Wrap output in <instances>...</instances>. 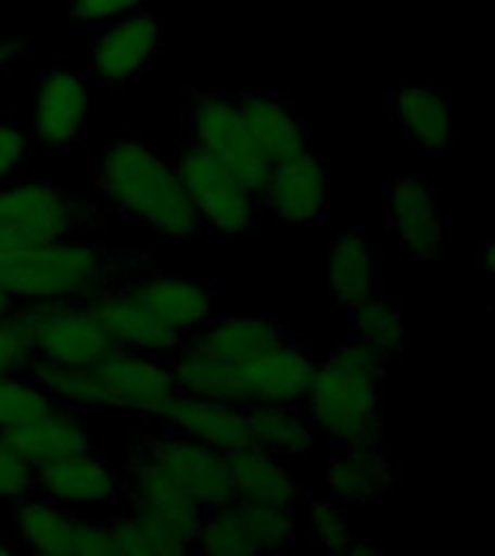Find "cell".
Returning <instances> with one entry per match:
<instances>
[{
	"instance_id": "cell-30",
	"label": "cell",
	"mask_w": 495,
	"mask_h": 556,
	"mask_svg": "<svg viewBox=\"0 0 495 556\" xmlns=\"http://www.w3.org/2000/svg\"><path fill=\"white\" fill-rule=\"evenodd\" d=\"M345 313L351 321V337L371 345L389 363L399 356L403 351V311L391 295L377 293Z\"/></svg>"
},
{
	"instance_id": "cell-15",
	"label": "cell",
	"mask_w": 495,
	"mask_h": 556,
	"mask_svg": "<svg viewBox=\"0 0 495 556\" xmlns=\"http://www.w3.org/2000/svg\"><path fill=\"white\" fill-rule=\"evenodd\" d=\"M90 87L67 67L43 73L33 96V137L47 148L76 146L87 128Z\"/></svg>"
},
{
	"instance_id": "cell-43",
	"label": "cell",
	"mask_w": 495,
	"mask_h": 556,
	"mask_svg": "<svg viewBox=\"0 0 495 556\" xmlns=\"http://www.w3.org/2000/svg\"><path fill=\"white\" fill-rule=\"evenodd\" d=\"M0 556H26L24 551H17L7 536H0Z\"/></svg>"
},
{
	"instance_id": "cell-28",
	"label": "cell",
	"mask_w": 495,
	"mask_h": 556,
	"mask_svg": "<svg viewBox=\"0 0 495 556\" xmlns=\"http://www.w3.org/2000/svg\"><path fill=\"white\" fill-rule=\"evenodd\" d=\"M246 417H250L252 446L272 452L278 458H304L319 443V432L302 406L246 408Z\"/></svg>"
},
{
	"instance_id": "cell-39",
	"label": "cell",
	"mask_w": 495,
	"mask_h": 556,
	"mask_svg": "<svg viewBox=\"0 0 495 556\" xmlns=\"http://www.w3.org/2000/svg\"><path fill=\"white\" fill-rule=\"evenodd\" d=\"M35 356L9 319H0V374H29Z\"/></svg>"
},
{
	"instance_id": "cell-17",
	"label": "cell",
	"mask_w": 495,
	"mask_h": 556,
	"mask_svg": "<svg viewBox=\"0 0 495 556\" xmlns=\"http://www.w3.org/2000/svg\"><path fill=\"white\" fill-rule=\"evenodd\" d=\"M35 490L76 510V507L113 504L125 493V481L119 469L90 446L69 458L52 460L47 467L35 469Z\"/></svg>"
},
{
	"instance_id": "cell-18",
	"label": "cell",
	"mask_w": 495,
	"mask_h": 556,
	"mask_svg": "<svg viewBox=\"0 0 495 556\" xmlns=\"http://www.w3.org/2000/svg\"><path fill=\"white\" fill-rule=\"evenodd\" d=\"M93 311L102 321L104 333L113 342V348L137 351V354L151 356H172L180 345H186L174 330L156 321V316L145 307L134 290V281L125 287H116L111 293L93 299Z\"/></svg>"
},
{
	"instance_id": "cell-5",
	"label": "cell",
	"mask_w": 495,
	"mask_h": 556,
	"mask_svg": "<svg viewBox=\"0 0 495 556\" xmlns=\"http://www.w3.org/2000/svg\"><path fill=\"white\" fill-rule=\"evenodd\" d=\"M29 377L41 382L59 403L76 408H122L154 420L174 394L168 363L160 356L113 348L87 365L35 363Z\"/></svg>"
},
{
	"instance_id": "cell-10",
	"label": "cell",
	"mask_w": 495,
	"mask_h": 556,
	"mask_svg": "<svg viewBox=\"0 0 495 556\" xmlns=\"http://www.w3.org/2000/svg\"><path fill=\"white\" fill-rule=\"evenodd\" d=\"M122 481H125L122 495L128 498L134 516L191 542L200 525V516H203V507L189 493H182L180 486L168 478V472L154 458H148L139 443H134V450H130Z\"/></svg>"
},
{
	"instance_id": "cell-22",
	"label": "cell",
	"mask_w": 495,
	"mask_h": 556,
	"mask_svg": "<svg viewBox=\"0 0 495 556\" xmlns=\"http://www.w3.org/2000/svg\"><path fill=\"white\" fill-rule=\"evenodd\" d=\"M134 290L156 321L174 330L182 342H189L212 319V293L198 278L145 273L134 281Z\"/></svg>"
},
{
	"instance_id": "cell-23",
	"label": "cell",
	"mask_w": 495,
	"mask_h": 556,
	"mask_svg": "<svg viewBox=\"0 0 495 556\" xmlns=\"http://www.w3.org/2000/svg\"><path fill=\"white\" fill-rule=\"evenodd\" d=\"M328 287L330 299L345 311L382 293V258L365 235L342 232L330 241Z\"/></svg>"
},
{
	"instance_id": "cell-27",
	"label": "cell",
	"mask_w": 495,
	"mask_h": 556,
	"mask_svg": "<svg viewBox=\"0 0 495 556\" xmlns=\"http://www.w3.org/2000/svg\"><path fill=\"white\" fill-rule=\"evenodd\" d=\"M391 119L406 130L411 142L423 148H452L455 146V119L449 102L437 90L420 81H408L391 93Z\"/></svg>"
},
{
	"instance_id": "cell-34",
	"label": "cell",
	"mask_w": 495,
	"mask_h": 556,
	"mask_svg": "<svg viewBox=\"0 0 495 556\" xmlns=\"http://www.w3.org/2000/svg\"><path fill=\"white\" fill-rule=\"evenodd\" d=\"M35 493V467L0 434V504H17Z\"/></svg>"
},
{
	"instance_id": "cell-41",
	"label": "cell",
	"mask_w": 495,
	"mask_h": 556,
	"mask_svg": "<svg viewBox=\"0 0 495 556\" xmlns=\"http://www.w3.org/2000/svg\"><path fill=\"white\" fill-rule=\"evenodd\" d=\"M26 50V41H0V70L12 64V61Z\"/></svg>"
},
{
	"instance_id": "cell-8",
	"label": "cell",
	"mask_w": 495,
	"mask_h": 556,
	"mask_svg": "<svg viewBox=\"0 0 495 556\" xmlns=\"http://www.w3.org/2000/svg\"><path fill=\"white\" fill-rule=\"evenodd\" d=\"M174 172L180 177L182 191L198 212L200 224H208L224 235L250 232L258 212V198L232 168L189 142L174 160Z\"/></svg>"
},
{
	"instance_id": "cell-24",
	"label": "cell",
	"mask_w": 495,
	"mask_h": 556,
	"mask_svg": "<svg viewBox=\"0 0 495 556\" xmlns=\"http://www.w3.org/2000/svg\"><path fill=\"white\" fill-rule=\"evenodd\" d=\"M232 502L238 504H281L293 507L299 484L284 458L261 446H243L226 455Z\"/></svg>"
},
{
	"instance_id": "cell-12",
	"label": "cell",
	"mask_w": 495,
	"mask_h": 556,
	"mask_svg": "<svg viewBox=\"0 0 495 556\" xmlns=\"http://www.w3.org/2000/svg\"><path fill=\"white\" fill-rule=\"evenodd\" d=\"M163 33L148 9L107 21L87 52V70L102 85H125L156 59Z\"/></svg>"
},
{
	"instance_id": "cell-26",
	"label": "cell",
	"mask_w": 495,
	"mask_h": 556,
	"mask_svg": "<svg viewBox=\"0 0 495 556\" xmlns=\"http://www.w3.org/2000/svg\"><path fill=\"white\" fill-rule=\"evenodd\" d=\"M325 481H328L333 502L339 504H368L382 498L391 490V467L382 443L342 446L337 455H330Z\"/></svg>"
},
{
	"instance_id": "cell-42",
	"label": "cell",
	"mask_w": 495,
	"mask_h": 556,
	"mask_svg": "<svg viewBox=\"0 0 495 556\" xmlns=\"http://www.w3.org/2000/svg\"><path fill=\"white\" fill-rule=\"evenodd\" d=\"M478 264H481V269H484L486 276L495 269V247L490 241L481 243V250H478Z\"/></svg>"
},
{
	"instance_id": "cell-16",
	"label": "cell",
	"mask_w": 495,
	"mask_h": 556,
	"mask_svg": "<svg viewBox=\"0 0 495 556\" xmlns=\"http://www.w3.org/2000/svg\"><path fill=\"white\" fill-rule=\"evenodd\" d=\"M385 232L411 255L432 261L441 252V206L432 186L415 177H391L382 194Z\"/></svg>"
},
{
	"instance_id": "cell-36",
	"label": "cell",
	"mask_w": 495,
	"mask_h": 556,
	"mask_svg": "<svg viewBox=\"0 0 495 556\" xmlns=\"http://www.w3.org/2000/svg\"><path fill=\"white\" fill-rule=\"evenodd\" d=\"M148 0H69V15L78 24H107L137 9H145Z\"/></svg>"
},
{
	"instance_id": "cell-13",
	"label": "cell",
	"mask_w": 495,
	"mask_h": 556,
	"mask_svg": "<svg viewBox=\"0 0 495 556\" xmlns=\"http://www.w3.org/2000/svg\"><path fill=\"white\" fill-rule=\"evenodd\" d=\"M328 165L316 148L269 168L258 191V208H267L284 224H319L328 217Z\"/></svg>"
},
{
	"instance_id": "cell-6",
	"label": "cell",
	"mask_w": 495,
	"mask_h": 556,
	"mask_svg": "<svg viewBox=\"0 0 495 556\" xmlns=\"http://www.w3.org/2000/svg\"><path fill=\"white\" fill-rule=\"evenodd\" d=\"M102 224L99 206L67 186L41 180L0 186V255L76 238Z\"/></svg>"
},
{
	"instance_id": "cell-25",
	"label": "cell",
	"mask_w": 495,
	"mask_h": 556,
	"mask_svg": "<svg viewBox=\"0 0 495 556\" xmlns=\"http://www.w3.org/2000/svg\"><path fill=\"white\" fill-rule=\"evenodd\" d=\"M78 516L47 495H26L12 510V530L29 556H69Z\"/></svg>"
},
{
	"instance_id": "cell-19",
	"label": "cell",
	"mask_w": 495,
	"mask_h": 556,
	"mask_svg": "<svg viewBox=\"0 0 495 556\" xmlns=\"http://www.w3.org/2000/svg\"><path fill=\"white\" fill-rule=\"evenodd\" d=\"M0 434L35 469L47 467L52 460L69 458V455L93 446L90 443V426H87L85 408L67 406V403H55L43 415L33 417V420H26L21 426H12V429H3Z\"/></svg>"
},
{
	"instance_id": "cell-32",
	"label": "cell",
	"mask_w": 495,
	"mask_h": 556,
	"mask_svg": "<svg viewBox=\"0 0 495 556\" xmlns=\"http://www.w3.org/2000/svg\"><path fill=\"white\" fill-rule=\"evenodd\" d=\"M59 400L29 374H0V432L43 415Z\"/></svg>"
},
{
	"instance_id": "cell-11",
	"label": "cell",
	"mask_w": 495,
	"mask_h": 556,
	"mask_svg": "<svg viewBox=\"0 0 495 556\" xmlns=\"http://www.w3.org/2000/svg\"><path fill=\"white\" fill-rule=\"evenodd\" d=\"M137 443L145 450L148 458H154L174 484L180 486L182 493H189L203 510L232 502V484H229V467H226L224 452L172 432L139 438Z\"/></svg>"
},
{
	"instance_id": "cell-38",
	"label": "cell",
	"mask_w": 495,
	"mask_h": 556,
	"mask_svg": "<svg viewBox=\"0 0 495 556\" xmlns=\"http://www.w3.org/2000/svg\"><path fill=\"white\" fill-rule=\"evenodd\" d=\"M29 151V134L17 128L15 122L0 119V186L12 180V174L24 165Z\"/></svg>"
},
{
	"instance_id": "cell-9",
	"label": "cell",
	"mask_w": 495,
	"mask_h": 556,
	"mask_svg": "<svg viewBox=\"0 0 495 556\" xmlns=\"http://www.w3.org/2000/svg\"><path fill=\"white\" fill-rule=\"evenodd\" d=\"M186 128H189L191 146L203 148L206 154L232 168L246 189L258 198L269 177V163L252 142L250 130L243 125L238 99L217 93H203L186 108Z\"/></svg>"
},
{
	"instance_id": "cell-29",
	"label": "cell",
	"mask_w": 495,
	"mask_h": 556,
	"mask_svg": "<svg viewBox=\"0 0 495 556\" xmlns=\"http://www.w3.org/2000/svg\"><path fill=\"white\" fill-rule=\"evenodd\" d=\"M191 551L198 556H267L252 536L238 502L203 510L198 530L191 536Z\"/></svg>"
},
{
	"instance_id": "cell-33",
	"label": "cell",
	"mask_w": 495,
	"mask_h": 556,
	"mask_svg": "<svg viewBox=\"0 0 495 556\" xmlns=\"http://www.w3.org/2000/svg\"><path fill=\"white\" fill-rule=\"evenodd\" d=\"M246 525H250L252 536L261 545L264 554L281 551L293 542V510L281 507V504H241Z\"/></svg>"
},
{
	"instance_id": "cell-3",
	"label": "cell",
	"mask_w": 495,
	"mask_h": 556,
	"mask_svg": "<svg viewBox=\"0 0 495 556\" xmlns=\"http://www.w3.org/2000/svg\"><path fill=\"white\" fill-rule=\"evenodd\" d=\"M385 365V356L354 337L316 363L302 408L319 438H330L339 446L382 443Z\"/></svg>"
},
{
	"instance_id": "cell-1",
	"label": "cell",
	"mask_w": 495,
	"mask_h": 556,
	"mask_svg": "<svg viewBox=\"0 0 495 556\" xmlns=\"http://www.w3.org/2000/svg\"><path fill=\"white\" fill-rule=\"evenodd\" d=\"M151 273L142 252H111L81 235L0 255V290L12 302L87 304Z\"/></svg>"
},
{
	"instance_id": "cell-35",
	"label": "cell",
	"mask_w": 495,
	"mask_h": 556,
	"mask_svg": "<svg viewBox=\"0 0 495 556\" xmlns=\"http://www.w3.org/2000/svg\"><path fill=\"white\" fill-rule=\"evenodd\" d=\"M310 533L313 542L328 551V554H345V547L351 545V528H347V516L339 502H319L313 504L310 510Z\"/></svg>"
},
{
	"instance_id": "cell-44",
	"label": "cell",
	"mask_w": 495,
	"mask_h": 556,
	"mask_svg": "<svg viewBox=\"0 0 495 556\" xmlns=\"http://www.w3.org/2000/svg\"><path fill=\"white\" fill-rule=\"evenodd\" d=\"M12 304H15V302H12V299H9V295L0 290V319H7L9 311H12Z\"/></svg>"
},
{
	"instance_id": "cell-40",
	"label": "cell",
	"mask_w": 495,
	"mask_h": 556,
	"mask_svg": "<svg viewBox=\"0 0 495 556\" xmlns=\"http://www.w3.org/2000/svg\"><path fill=\"white\" fill-rule=\"evenodd\" d=\"M345 556H385L380 545H373L368 539H351V545L345 547Z\"/></svg>"
},
{
	"instance_id": "cell-31",
	"label": "cell",
	"mask_w": 495,
	"mask_h": 556,
	"mask_svg": "<svg viewBox=\"0 0 495 556\" xmlns=\"http://www.w3.org/2000/svg\"><path fill=\"white\" fill-rule=\"evenodd\" d=\"M107 528L116 539L119 556H194L191 542L156 528L151 521L139 519L130 510L111 516Z\"/></svg>"
},
{
	"instance_id": "cell-7",
	"label": "cell",
	"mask_w": 495,
	"mask_h": 556,
	"mask_svg": "<svg viewBox=\"0 0 495 556\" xmlns=\"http://www.w3.org/2000/svg\"><path fill=\"white\" fill-rule=\"evenodd\" d=\"M7 319L24 337L35 363L87 365L113 351L90 302H17Z\"/></svg>"
},
{
	"instance_id": "cell-2",
	"label": "cell",
	"mask_w": 495,
	"mask_h": 556,
	"mask_svg": "<svg viewBox=\"0 0 495 556\" xmlns=\"http://www.w3.org/2000/svg\"><path fill=\"white\" fill-rule=\"evenodd\" d=\"M90 180L104 206L134 217L168 241L198 235L200 217L186 198L172 160L139 137H113L90 156Z\"/></svg>"
},
{
	"instance_id": "cell-20",
	"label": "cell",
	"mask_w": 495,
	"mask_h": 556,
	"mask_svg": "<svg viewBox=\"0 0 495 556\" xmlns=\"http://www.w3.org/2000/svg\"><path fill=\"white\" fill-rule=\"evenodd\" d=\"M238 111H241L243 125H246L252 142L261 151V156L267 160L269 168L290 163L313 148L310 128L304 125L293 104L278 99V96H241Z\"/></svg>"
},
{
	"instance_id": "cell-37",
	"label": "cell",
	"mask_w": 495,
	"mask_h": 556,
	"mask_svg": "<svg viewBox=\"0 0 495 556\" xmlns=\"http://www.w3.org/2000/svg\"><path fill=\"white\" fill-rule=\"evenodd\" d=\"M69 556H119V547H116V539H113L111 528H107V519H78Z\"/></svg>"
},
{
	"instance_id": "cell-4",
	"label": "cell",
	"mask_w": 495,
	"mask_h": 556,
	"mask_svg": "<svg viewBox=\"0 0 495 556\" xmlns=\"http://www.w3.org/2000/svg\"><path fill=\"white\" fill-rule=\"evenodd\" d=\"M165 363L174 391L241 408L302 406L304 391L316 371V359L299 342L238 363L208 359L186 342Z\"/></svg>"
},
{
	"instance_id": "cell-14",
	"label": "cell",
	"mask_w": 495,
	"mask_h": 556,
	"mask_svg": "<svg viewBox=\"0 0 495 556\" xmlns=\"http://www.w3.org/2000/svg\"><path fill=\"white\" fill-rule=\"evenodd\" d=\"M154 424L163 426V432L182 434V438H191V441L206 443V446L224 452V455L252 446L246 408L220 403V400L198 397V394L174 391L172 397L165 400V406L156 412Z\"/></svg>"
},
{
	"instance_id": "cell-21",
	"label": "cell",
	"mask_w": 495,
	"mask_h": 556,
	"mask_svg": "<svg viewBox=\"0 0 495 556\" xmlns=\"http://www.w3.org/2000/svg\"><path fill=\"white\" fill-rule=\"evenodd\" d=\"M295 342L293 330L267 316H220L208 319L203 328L189 339V345L208 359L238 363L250 356L267 354L276 348Z\"/></svg>"
}]
</instances>
